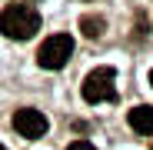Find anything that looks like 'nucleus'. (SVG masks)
I'll use <instances>...</instances> for the list:
<instances>
[{
  "instance_id": "1",
  "label": "nucleus",
  "mask_w": 153,
  "mask_h": 150,
  "mask_svg": "<svg viewBox=\"0 0 153 150\" xmlns=\"http://www.w3.org/2000/svg\"><path fill=\"white\" fill-rule=\"evenodd\" d=\"M40 30V13L30 4H10L0 10V34L7 40H30Z\"/></svg>"
},
{
  "instance_id": "2",
  "label": "nucleus",
  "mask_w": 153,
  "mask_h": 150,
  "mask_svg": "<svg viewBox=\"0 0 153 150\" xmlns=\"http://www.w3.org/2000/svg\"><path fill=\"white\" fill-rule=\"evenodd\" d=\"M113 80H117V70H113V67H97V70H90L87 77H83V84H80L83 100H87V104L117 100V87H113Z\"/></svg>"
},
{
  "instance_id": "3",
  "label": "nucleus",
  "mask_w": 153,
  "mask_h": 150,
  "mask_svg": "<svg viewBox=\"0 0 153 150\" xmlns=\"http://www.w3.org/2000/svg\"><path fill=\"white\" fill-rule=\"evenodd\" d=\"M73 54V37L70 34H53V37H47L37 50V63L43 70H60Z\"/></svg>"
},
{
  "instance_id": "4",
  "label": "nucleus",
  "mask_w": 153,
  "mask_h": 150,
  "mask_svg": "<svg viewBox=\"0 0 153 150\" xmlns=\"http://www.w3.org/2000/svg\"><path fill=\"white\" fill-rule=\"evenodd\" d=\"M13 130L27 140H40L47 130H50V120L43 117V110H33V107H20L13 113Z\"/></svg>"
},
{
  "instance_id": "5",
  "label": "nucleus",
  "mask_w": 153,
  "mask_h": 150,
  "mask_svg": "<svg viewBox=\"0 0 153 150\" xmlns=\"http://www.w3.org/2000/svg\"><path fill=\"white\" fill-rule=\"evenodd\" d=\"M126 120H130V127H133L137 134H143V137L153 134V107L140 104V107H133L130 113H126Z\"/></svg>"
},
{
  "instance_id": "6",
  "label": "nucleus",
  "mask_w": 153,
  "mask_h": 150,
  "mask_svg": "<svg viewBox=\"0 0 153 150\" xmlns=\"http://www.w3.org/2000/svg\"><path fill=\"white\" fill-rule=\"evenodd\" d=\"M80 30H83V37L97 40V37H103L107 20H103V17H97V13H83V17H80Z\"/></svg>"
},
{
  "instance_id": "7",
  "label": "nucleus",
  "mask_w": 153,
  "mask_h": 150,
  "mask_svg": "<svg viewBox=\"0 0 153 150\" xmlns=\"http://www.w3.org/2000/svg\"><path fill=\"white\" fill-rule=\"evenodd\" d=\"M67 150H97V147H93L90 140H73V143H70Z\"/></svg>"
},
{
  "instance_id": "8",
  "label": "nucleus",
  "mask_w": 153,
  "mask_h": 150,
  "mask_svg": "<svg viewBox=\"0 0 153 150\" xmlns=\"http://www.w3.org/2000/svg\"><path fill=\"white\" fill-rule=\"evenodd\" d=\"M150 87H153V70H150Z\"/></svg>"
},
{
  "instance_id": "9",
  "label": "nucleus",
  "mask_w": 153,
  "mask_h": 150,
  "mask_svg": "<svg viewBox=\"0 0 153 150\" xmlns=\"http://www.w3.org/2000/svg\"><path fill=\"white\" fill-rule=\"evenodd\" d=\"M0 150H7V147H4V143H0Z\"/></svg>"
}]
</instances>
